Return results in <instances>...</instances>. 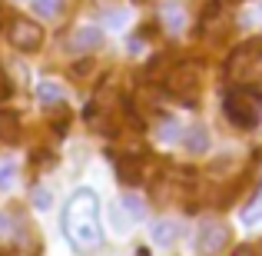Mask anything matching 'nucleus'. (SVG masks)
<instances>
[{
	"instance_id": "1",
	"label": "nucleus",
	"mask_w": 262,
	"mask_h": 256,
	"mask_svg": "<svg viewBox=\"0 0 262 256\" xmlns=\"http://www.w3.org/2000/svg\"><path fill=\"white\" fill-rule=\"evenodd\" d=\"M63 237L70 240L73 250L90 253L103 243V223H100V196L93 190H77L63 206Z\"/></svg>"
},
{
	"instance_id": "2",
	"label": "nucleus",
	"mask_w": 262,
	"mask_h": 256,
	"mask_svg": "<svg viewBox=\"0 0 262 256\" xmlns=\"http://www.w3.org/2000/svg\"><path fill=\"white\" fill-rule=\"evenodd\" d=\"M199 87H203V67H199L196 60H183V64H176L173 70L166 73V80H163V90H166L173 100L186 103V107L196 103Z\"/></svg>"
},
{
	"instance_id": "3",
	"label": "nucleus",
	"mask_w": 262,
	"mask_h": 256,
	"mask_svg": "<svg viewBox=\"0 0 262 256\" xmlns=\"http://www.w3.org/2000/svg\"><path fill=\"white\" fill-rule=\"evenodd\" d=\"M226 116H229L236 127H256L262 116V93L252 87H232L226 96Z\"/></svg>"
},
{
	"instance_id": "4",
	"label": "nucleus",
	"mask_w": 262,
	"mask_h": 256,
	"mask_svg": "<svg viewBox=\"0 0 262 256\" xmlns=\"http://www.w3.org/2000/svg\"><path fill=\"white\" fill-rule=\"evenodd\" d=\"M259 64H262V37L246 40V44H239L236 50H232V57L226 60V77L236 87H246L259 73Z\"/></svg>"
},
{
	"instance_id": "5",
	"label": "nucleus",
	"mask_w": 262,
	"mask_h": 256,
	"mask_svg": "<svg viewBox=\"0 0 262 256\" xmlns=\"http://www.w3.org/2000/svg\"><path fill=\"white\" fill-rule=\"evenodd\" d=\"M7 40H10L17 50L33 53V50H40V44H43V27L33 24V20H27V17H13L10 27H7Z\"/></svg>"
},
{
	"instance_id": "6",
	"label": "nucleus",
	"mask_w": 262,
	"mask_h": 256,
	"mask_svg": "<svg viewBox=\"0 0 262 256\" xmlns=\"http://www.w3.org/2000/svg\"><path fill=\"white\" fill-rule=\"evenodd\" d=\"M226 243H229V230H226V223H219V220H209V223L199 226V233H196V250L203 253V256L223 253Z\"/></svg>"
},
{
	"instance_id": "7",
	"label": "nucleus",
	"mask_w": 262,
	"mask_h": 256,
	"mask_svg": "<svg viewBox=\"0 0 262 256\" xmlns=\"http://www.w3.org/2000/svg\"><path fill=\"white\" fill-rule=\"evenodd\" d=\"M103 44V30L100 27H77L70 33V50L73 53H90Z\"/></svg>"
},
{
	"instance_id": "8",
	"label": "nucleus",
	"mask_w": 262,
	"mask_h": 256,
	"mask_svg": "<svg viewBox=\"0 0 262 256\" xmlns=\"http://www.w3.org/2000/svg\"><path fill=\"white\" fill-rule=\"evenodd\" d=\"M20 140V113L17 110H0V143Z\"/></svg>"
},
{
	"instance_id": "9",
	"label": "nucleus",
	"mask_w": 262,
	"mask_h": 256,
	"mask_svg": "<svg viewBox=\"0 0 262 256\" xmlns=\"http://www.w3.org/2000/svg\"><path fill=\"white\" fill-rule=\"evenodd\" d=\"M149 237H153L156 246H169V243L179 237V226L173 223V220H156L153 230H149Z\"/></svg>"
},
{
	"instance_id": "10",
	"label": "nucleus",
	"mask_w": 262,
	"mask_h": 256,
	"mask_svg": "<svg viewBox=\"0 0 262 256\" xmlns=\"http://www.w3.org/2000/svg\"><path fill=\"white\" fill-rule=\"evenodd\" d=\"M183 143L189 153H203V150H209V133H206V127H192L183 133Z\"/></svg>"
},
{
	"instance_id": "11",
	"label": "nucleus",
	"mask_w": 262,
	"mask_h": 256,
	"mask_svg": "<svg viewBox=\"0 0 262 256\" xmlns=\"http://www.w3.org/2000/svg\"><path fill=\"white\" fill-rule=\"evenodd\" d=\"M37 100L43 103V107H57V103H63V87L53 84V80H43V84L37 87Z\"/></svg>"
},
{
	"instance_id": "12",
	"label": "nucleus",
	"mask_w": 262,
	"mask_h": 256,
	"mask_svg": "<svg viewBox=\"0 0 262 256\" xmlns=\"http://www.w3.org/2000/svg\"><path fill=\"white\" fill-rule=\"evenodd\" d=\"M120 180L123 183H140L143 180V160L140 156H129V160L120 163Z\"/></svg>"
},
{
	"instance_id": "13",
	"label": "nucleus",
	"mask_w": 262,
	"mask_h": 256,
	"mask_svg": "<svg viewBox=\"0 0 262 256\" xmlns=\"http://www.w3.org/2000/svg\"><path fill=\"white\" fill-rule=\"evenodd\" d=\"M163 24H166V30H183L186 27V13H183V7H176V4H166L163 7Z\"/></svg>"
},
{
	"instance_id": "14",
	"label": "nucleus",
	"mask_w": 262,
	"mask_h": 256,
	"mask_svg": "<svg viewBox=\"0 0 262 256\" xmlns=\"http://www.w3.org/2000/svg\"><path fill=\"white\" fill-rule=\"evenodd\" d=\"M156 136H160V140H179V123L176 120H160V127H156Z\"/></svg>"
},
{
	"instance_id": "15",
	"label": "nucleus",
	"mask_w": 262,
	"mask_h": 256,
	"mask_svg": "<svg viewBox=\"0 0 262 256\" xmlns=\"http://www.w3.org/2000/svg\"><path fill=\"white\" fill-rule=\"evenodd\" d=\"M123 210H129L133 220H143V213H146L143 210V200L136 196V193H126V196H123Z\"/></svg>"
},
{
	"instance_id": "16",
	"label": "nucleus",
	"mask_w": 262,
	"mask_h": 256,
	"mask_svg": "<svg viewBox=\"0 0 262 256\" xmlns=\"http://www.w3.org/2000/svg\"><path fill=\"white\" fill-rule=\"evenodd\" d=\"M33 10H37L40 17H53V13L60 10V0H33Z\"/></svg>"
},
{
	"instance_id": "17",
	"label": "nucleus",
	"mask_w": 262,
	"mask_h": 256,
	"mask_svg": "<svg viewBox=\"0 0 262 256\" xmlns=\"http://www.w3.org/2000/svg\"><path fill=\"white\" fill-rule=\"evenodd\" d=\"M33 206H37V210H50V190L37 186V190H33Z\"/></svg>"
},
{
	"instance_id": "18",
	"label": "nucleus",
	"mask_w": 262,
	"mask_h": 256,
	"mask_svg": "<svg viewBox=\"0 0 262 256\" xmlns=\"http://www.w3.org/2000/svg\"><path fill=\"white\" fill-rule=\"evenodd\" d=\"M232 256H262V250L256 243H243V246H236V250H232Z\"/></svg>"
},
{
	"instance_id": "19",
	"label": "nucleus",
	"mask_w": 262,
	"mask_h": 256,
	"mask_svg": "<svg viewBox=\"0 0 262 256\" xmlns=\"http://www.w3.org/2000/svg\"><path fill=\"white\" fill-rule=\"evenodd\" d=\"M13 183V163H0V186Z\"/></svg>"
},
{
	"instance_id": "20",
	"label": "nucleus",
	"mask_w": 262,
	"mask_h": 256,
	"mask_svg": "<svg viewBox=\"0 0 262 256\" xmlns=\"http://www.w3.org/2000/svg\"><path fill=\"white\" fill-rule=\"evenodd\" d=\"M10 96V80H7V73L0 70V100H7Z\"/></svg>"
},
{
	"instance_id": "21",
	"label": "nucleus",
	"mask_w": 262,
	"mask_h": 256,
	"mask_svg": "<svg viewBox=\"0 0 262 256\" xmlns=\"http://www.w3.org/2000/svg\"><path fill=\"white\" fill-rule=\"evenodd\" d=\"M4 237H10V220L0 216V240H4Z\"/></svg>"
},
{
	"instance_id": "22",
	"label": "nucleus",
	"mask_w": 262,
	"mask_h": 256,
	"mask_svg": "<svg viewBox=\"0 0 262 256\" xmlns=\"http://www.w3.org/2000/svg\"><path fill=\"white\" fill-rule=\"evenodd\" d=\"M123 24V13H110V27H120Z\"/></svg>"
},
{
	"instance_id": "23",
	"label": "nucleus",
	"mask_w": 262,
	"mask_h": 256,
	"mask_svg": "<svg viewBox=\"0 0 262 256\" xmlns=\"http://www.w3.org/2000/svg\"><path fill=\"white\" fill-rule=\"evenodd\" d=\"M136 4H146V0H136Z\"/></svg>"
},
{
	"instance_id": "24",
	"label": "nucleus",
	"mask_w": 262,
	"mask_h": 256,
	"mask_svg": "<svg viewBox=\"0 0 262 256\" xmlns=\"http://www.w3.org/2000/svg\"><path fill=\"white\" fill-rule=\"evenodd\" d=\"M259 13H262V10H259Z\"/></svg>"
}]
</instances>
